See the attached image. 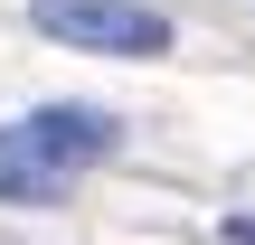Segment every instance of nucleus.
<instances>
[{
	"mask_svg": "<svg viewBox=\"0 0 255 245\" xmlns=\"http://www.w3.org/2000/svg\"><path fill=\"white\" fill-rule=\"evenodd\" d=\"M123 142L114 113L95 104H38L19 123H0V208H28V198H66L85 170H104Z\"/></svg>",
	"mask_w": 255,
	"mask_h": 245,
	"instance_id": "1",
	"label": "nucleus"
},
{
	"mask_svg": "<svg viewBox=\"0 0 255 245\" xmlns=\"http://www.w3.org/2000/svg\"><path fill=\"white\" fill-rule=\"evenodd\" d=\"M28 19H38L47 38L85 47V57H161V47H170V19L142 9V0H38Z\"/></svg>",
	"mask_w": 255,
	"mask_h": 245,
	"instance_id": "2",
	"label": "nucleus"
},
{
	"mask_svg": "<svg viewBox=\"0 0 255 245\" xmlns=\"http://www.w3.org/2000/svg\"><path fill=\"white\" fill-rule=\"evenodd\" d=\"M227 245H255V217H227Z\"/></svg>",
	"mask_w": 255,
	"mask_h": 245,
	"instance_id": "3",
	"label": "nucleus"
}]
</instances>
